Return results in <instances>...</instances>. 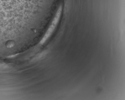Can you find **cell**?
Wrapping results in <instances>:
<instances>
[{
  "label": "cell",
  "mask_w": 125,
  "mask_h": 100,
  "mask_svg": "<svg viewBox=\"0 0 125 100\" xmlns=\"http://www.w3.org/2000/svg\"><path fill=\"white\" fill-rule=\"evenodd\" d=\"M52 0H0V54L18 51L28 45L38 9Z\"/></svg>",
  "instance_id": "6da1fadb"
},
{
  "label": "cell",
  "mask_w": 125,
  "mask_h": 100,
  "mask_svg": "<svg viewBox=\"0 0 125 100\" xmlns=\"http://www.w3.org/2000/svg\"><path fill=\"white\" fill-rule=\"evenodd\" d=\"M62 11V6L60 5L59 6L58 9L57 10L56 14H55V16L54 17V19H53L52 22L51 24L49 27L46 34L44 36V37L42 38V40L41 41V43H44L45 41L48 39L49 37L50 36V35L52 34V33L53 32L54 29H55L57 24L59 20Z\"/></svg>",
  "instance_id": "7a4b0ae2"
}]
</instances>
